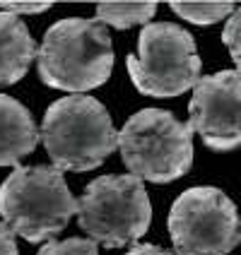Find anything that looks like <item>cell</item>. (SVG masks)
<instances>
[{"mask_svg":"<svg viewBox=\"0 0 241 255\" xmlns=\"http://www.w3.org/2000/svg\"><path fill=\"white\" fill-rule=\"evenodd\" d=\"M36 68L43 85L82 94L101 87L114 70L109 27L97 17H65L51 24L39 46Z\"/></svg>","mask_w":241,"mask_h":255,"instance_id":"1","label":"cell"},{"mask_svg":"<svg viewBox=\"0 0 241 255\" xmlns=\"http://www.w3.org/2000/svg\"><path fill=\"white\" fill-rule=\"evenodd\" d=\"M63 171L56 166H17L0 185V217L14 236L29 243L53 241L77 214Z\"/></svg>","mask_w":241,"mask_h":255,"instance_id":"2","label":"cell"},{"mask_svg":"<svg viewBox=\"0 0 241 255\" xmlns=\"http://www.w3.org/2000/svg\"><path fill=\"white\" fill-rule=\"evenodd\" d=\"M41 142L60 171H92L118 149V130L101 101L68 94L48 106L41 121Z\"/></svg>","mask_w":241,"mask_h":255,"instance_id":"3","label":"cell"},{"mask_svg":"<svg viewBox=\"0 0 241 255\" xmlns=\"http://www.w3.org/2000/svg\"><path fill=\"white\" fill-rule=\"evenodd\" d=\"M118 152L130 176L150 183H171L193 164V128L171 111L142 109L118 130Z\"/></svg>","mask_w":241,"mask_h":255,"instance_id":"4","label":"cell"},{"mask_svg":"<svg viewBox=\"0 0 241 255\" xmlns=\"http://www.w3.org/2000/svg\"><path fill=\"white\" fill-rule=\"evenodd\" d=\"M135 89L147 97L171 99L203 80L193 36L174 22H150L140 29L135 53L126 58Z\"/></svg>","mask_w":241,"mask_h":255,"instance_id":"5","label":"cell"},{"mask_svg":"<svg viewBox=\"0 0 241 255\" xmlns=\"http://www.w3.org/2000/svg\"><path fill=\"white\" fill-rule=\"evenodd\" d=\"M77 222L87 239L106 248L135 246L152 222V202L135 176H99L77 200Z\"/></svg>","mask_w":241,"mask_h":255,"instance_id":"6","label":"cell"},{"mask_svg":"<svg viewBox=\"0 0 241 255\" xmlns=\"http://www.w3.org/2000/svg\"><path fill=\"white\" fill-rule=\"evenodd\" d=\"M167 227L176 255H229L241 243L237 205L210 185L188 188L174 200Z\"/></svg>","mask_w":241,"mask_h":255,"instance_id":"7","label":"cell"},{"mask_svg":"<svg viewBox=\"0 0 241 255\" xmlns=\"http://www.w3.org/2000/svg\"><path fill=\"white\" fill-rule=\"evenodd\" d=\"M188 126L215 152L241 144V72L222 70L205 75L188 104Z\"/></svg>","mask_w":241,"mask_h":255,"instance_id":"8","label":"cell"},{"mask_svg":"<svg viewBox=\"0 0 241 255\" xmlns=\"http://www.w3.org/2000/svg\"><path fill=\"white\" fill-rule=\"evenodd\" d=\"M41 132L24 104L0 94V166H14L36 149Z\"/></svg>","mask_w":241,"mask_h":255,"instance_id":"9","label":"cell"},{"mask_svg":"<svg viewBox=\"0 0 241 255\" xmlns=\"http://www.w3.org/2000/svg\"><path fill=\"white\" fill-rule=\"evenodd\" d=\"M36 56L39 48L22 17L0 12V87L19 82Z\"/></svg>","mask_w":241,"mask_h":255,"instance_id":"10","label":"cell"},{"mask_svg":"<svg viewBox=\"0 0 241 255\" xmlns=\"http://www.w3.org/2000/svg\"><path fill=\"white\" fill-rule=\"evenodd\" d=\"M157 12V2H99L97 19L106 27L130 29L135 24H150Z\"/></svg>","mask_w":241,"mask_h":255,"instance_id":"11","label":"cell"},{"mask_svg":"<svg viewBox=\"0 0 241 255\" xmlns=\"http://www.w3.org/2000/svg\"><path fill=\"white\" fill-rule=\"evenodd\" d=\"M171 10L193 24H215L237 12L234 2H171Z\"/></svg>","mask_w":241,"mask_h":255,"instance_id":"12","label":"cell"},{"mask_svg":"<svg viewBox=\"0 0 241 255\" xmlns=\"http://www.w3.org/2000/svg\"><path fill=\"white\" fill-rule=\"evenodd\" d=\"M36 255H99V246L92 239H65V241H48Z\"/></svg>","mask_w":241,"mask_h":255,"instance_id":"13","label":"cell"},{"mask_svg":"<svg viewBox=\"0 0 241 255\" xmlns=\"http://www.w3.org/2000/svg\"><path fill=\"white\" fill-rule=\"evenodd\" d=\"M222 41L229 48V56L241 72V7H237V12L227 19L225 31H222Z\"/></svg>","mask_w":241,"mask_h":255,"instance_id":"14","label":"cell"},{"mask_svg":"<svg viewBox=\"0 0 241 255\" xmlns=\"http://www.w3.org/2000/svg\"><path fill=\"white\" fill-rule=\"evenodd\" d=\"M46 10H51V2H0V12H10L14 17L39 14Z\"/></svg>","mask_w":241,"mask_h":255,"instance_id":"15","label":"cell"},{"mask_svg":"<svg viewBox=\"0 0 241 255\" xmlns=\"http://www.w3.org/2000/svg\"><path fill=\"white\" fill-rule=\"evenodd\" d=\"M0 255H19L14 234L5 227V222H0Z\"/></svg>","mask_w":241,"mask_h":255,"instance_id":"16","label":"cell"},{"mask_svg":"<svg viewBox=\"0 0 241 255\" xmlns=\"http://www.w3.org/2000/svg\"><path fill=\"white\" fill-rule=\"evenodd\" d=\"M126 255H176L174 251H167V248H159L155 243H135L128 248Z\"/></svg>","mask_w":241,"mask_h":255,"instance_id":"17","label":"cell"}]
</instances>
